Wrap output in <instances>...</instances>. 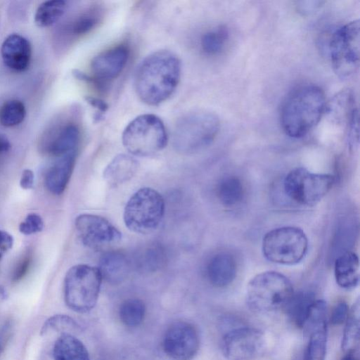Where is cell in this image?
I'll return each instance as SVG.
<instances>
[{
  "instance_id": "6da1fadb",
  "label": "cell",
  "mask_w": 360,
  "mask_h": 360,
  "mask_svg": "<svg viewBox=\"0 0 360 360\" xmlns=\"http://www.w3.org/2000/svg\"><path fill=\"white\" fill-rule=\"evenodd\" d=\"M181 62L173 52L160 50L146 56L137 67L134 86L145 103L158 105L174 93L180 80Z\"/></svg>"
},
{
  "instance_id": "7a4b0ae2",
  "label": "cell",
  "mask_w": 360,
  "mask_h": 360,
  "mask_svg": "<svg viewBox=\"0 0 360 360\" xmlns=\"http://www.w3.org/2000/svg\"><path fill=\"white\" fill-rule=\"evenodd\" d=\"M326 107L325 94L319 86L307 84L295 89L281 109L283 130L291 138L304 136L319 122Z\"/></svg>"
},
{
  "instance_id": "3957f363",
  "label": "cell",
  "mask_w": 360,
  "mask_h": 360,
  "mask_svg": "<svg viewBox=\"0 0 360 360\" xmlns=\"http://www.w3.org/2000/svg\"><path fill=\"white\" fill-rule=\"evenodd\" d=\"M293 293L292 285L285 276L267 271L257 274L249 281L245 302L255 312H270L285 307Z\"/></svg>"
},
{
  "instance_id": "277c9868",
  "label": "cell",
  "mask_w": 360,
  "mask_h": 360,
  "mask_svg": "<svg viewBox=\"0 0 360 360\" xmlns=\"http://www.w3.org/2000/svg\"><path fill=\"white\" fill-rule=\"evenodd\" d=\"M219 128L220 122L214 113L204 110L190 112L175 124L174 146L184 153L196 152L212 142Z\"/></svg>"
},
{
  "instance_id": "5b68a950",
  "label": "cell",
  "mask_w": 360,
  "mask_h": 360,
  "mask_svg": "<svg viewBox=\"0 0 360 360\" xmlns=\"http://www.w3.org/2000/svg\"><path fill=\"white\" fill-rule=\"evenodd\" d=\"M102 280L97 267L84 264L72 266L64 278V300L67 306L78 313L91 310L97 303Z\"/></svg>"
},
{
  "instance_id": "8992f818",
  "label": "cell",
  "mask_w": 360,
  "mask_h": 360,
  "mask_svg": "<svg viewBox=\"0 0 360 360\" xmlns=\"http://www.w3.org/2000/svg\"><path fill=\"white\" fill-rule=\"evenodd\" d=\"M124 148L140 157L153 155L162 150L167 143L164 123L153 114L141 115L131 120L123 131Z\"/></svg>"
},
{
  "instance_id": "52a82bcc",
  "label": "cell",
  "mask_w": 360,
  "mask_h": 360,
  "mask_svg": "<svg viewBox=\"0 0 360 360\" xmlns=\"http://www.w3.org/2000/svg\"><path fill=\"white\" fill-rule=\"evenodd\" d=\"M165 213L162 196L151 188H141L129 198L124 211V221L131 231L147 234L160 225Z\"/></svg>"
},
{
  "instance_id": "ba28073f",
  "label": "cell",
  "mask_w": 360,
  "mask_h": 360,
  "mask_svg": "<svg viewBox=\"0 0 360 360\" xmlns=\"http://www.w3.org/2000/svg\"><path fill=\"white\" fill-rule=\"evenodd\" d=\"M308 239L298 227L282 226L267 232L262 240L264 256L270 262L293 265L304 257Z\"/></svg>"
},
{
  "instance_id": "9c48e42d",
  "label": "cell",
  "mask_w": 360,
  "mask_h": 360,
  "mask_svg": "<svg viewBox=\"0 0 360 360\" xmlns=\"http://www.w3.org/2000/svg\"><path fill=\"white\" fill-rule=\"evenodd\" d=\"M359 20L347 22L333 34L330 44L332 67L340 78L353 76L359 67Z\"/></svg>"
},
{
  "instance_id": "30bf717a",
  "label": "cell",
  "mask_w": 360,
  "mask_h": 360,
  "mask_svg": "<svg viewBox=\"0 0 360 360\" xmlns=\"http://www.w3.org/2000/svg\"><path fill=\"white\" fill-rule=\"evenodd\" d=\"M335 178L329 174L313 173L304 167H297L285 176L283 187L285 194L303 205H314L331 189Z\"/></svg>"
},
{
  "instance_id": "8fae6325",
  "label": "cell",
  "mask_w": 360,
  "mask_h": 360,
  "mask_svg": "<svg viewBox=\"0 0 360 360\" xmlns=\"http://www.w3.org/2000/svg\"><path fill=\"white\" fill-rule=\"evenodd\" d=\"M264 333L255 328L241 327L228 332L222 338L221 350L229 360H253L267 350Z\"/></svg>"
},
{
  "instance_id": "7c38bea8",
  "label": "cell",
  "mask_w": 360,
  "mask_h": 360,
  "mask_svg": "<svg viewBox=\"0 0 360 360\" xmlns=\"http://www.w3.org/2000/svg\"><path fill=\"white\" fill-rule=\"evenodd\" d=\"M75 226L82 243L92 250H101L117 243L120 231L105 218L92 214H82L75 220Z\"/></svg>"
},
{
  "instance_id": "4fadbf2b",
  "label": "cell",
  "mask_w": 360,
  "mask_h": 360,
  "mask_svg": "<svg viewBox=\"0 0 360 360\" xmlns=\"http://www.w3.org/2000/svg\"><path fill=\"white\" fill-rule=\"evenodd\" d=\"M307 342L303 360H324L327 347V304L323 300L312 304L303 326Z\"/></svg>"
},
{
  "instance_id": "5bb4252c",
  "label": "cell",
  "mask_w": 360,
  "mask_h": 360,
  "mask_svg": "<svg viewBox=\"0 0 360 360\" xmlns=\"http://www.w3.org/2000/svg\"><path fill=\"white\" fill-rule=\"evenodd\" d=\"M162 347L166 355L173 360H191L200 347L198 330L189 322L176 321L166 330Z\"/></svg>"
},
{
  "instance_id": "9a60e30c",
  "label": "cell",
  "mask_w": 360,
  "mask_h": 360,
  "mask_svg": "<svg viewBox=\"0 0 360 360\" xmlns=\"http://www.w3.org/2000/svg\"><path fill=\"white\" fill-rule=\"evenodd\" d=\"M129 55V48L124 44L109 48L97 54L90 64L91 82L98 86L103 82L117 77L126 66Z\"/></svg>"
},
{
  "instance_id": "2e32d148",
  "label": "cell",
  "mask_w": 360,
  "mask_h": 360,
  "mask_svg": "<svg viewBox=\"0 0 360 360\" xmlns=\"http://www.w3.org/2000/svg\"><path fill=\"white\" fill-rule=\"evenodd\" d=\"M50 130L40 143L43 153L58 158L77 150L80 129L76 122L63 121Z\"/></svg>"
},
{
  "instance_id": "e0dca14e",
  "label": "cell",
  "mask_w": 360,
  "mask_h": 360,
  "mask_svg": "<svg viewBox=\"0 0 360 360\" xmlns=\"http://www.w3.org/2000/svg\"><path fill=\"white\" fill-rule=\"evenodd\" d=\"M1 56L4 63L8 68L16 72H23L30 66L32 46L25 37L18 34H11L1 44Z\"/></svg>"
},
{
  "instance_id": "ac0fdd59",
  "label": "cell",
  "mask_w": 360,
  "mask_h": 360,
  "mask_svg": "<svg viewBox=\"0 0 360 360\" xmlns=\"http://www.w3.org/2000/svg\"><path fill=\"white\" fill-rule=\"evenodd\" d=\"M77 157V150L58 160L49 168L45 175V185L54 195L63 193L72 176Z\"/></svg>"
},
{
  "instance_id": "d6986e66",
  "label": "cell",
  "mask_w": 360,
  "mask_h": 360,
  "mask_svg": "<svg viewBox=\"0 0 360 360\" xmlns=\"http://www.w3.org/2000/svg\"><path fill=\"white\" fill-rule=\"evenodd\" d=\"M236 260L226 252H220L213 256L206 269L209 282L217 288H223L231 284L236 278Z\"/></svg>"
},
{
  "instance_id": "ffe728a7",
  "label": "cell",
  "mask_w": 360,
  "mask_h": 360,
  "mask_svg": "<svg viewBox=\"0 0 360 360\" xmlns=\"http://www.w3.org/2000/svg\"><path fill=\"white\" fill-rule=\"evenodd\" d=\"M102 278L107 282L117 284L128 276L130 262L124 254L120 251H108L100 258L98 267Z\"/></svg>"
},
{
  "instance_id": "44dd1931",
  "label": "cell",
  "mask_w": 360,
  "mask_h": 360,
  "mask_svg": "<svg viewBox=\"0 0 360 360\" xmlns=\"http://www.w3.org/2000/svg\"><path fill=\"white\" fill-rule=\"evenodd\" d=\"M138 169L139 162L134 158L127 154H120L105 167L103 178L110 187H117L130 180Z\"/></svg>"
},
{
  "instance_id": "7402d4cb",
  "label": "cell",
  "mask_w": 360,
  "mask_h": 360,
  "mask_svg": "<svg viewBox=\"0 0 360 360\" xmlns=\"http://www.w3.org/2000/svg\"><path fill=\"white\" fill-rule=\"evenodd\" d=\"M338 285L347 290L354 288L359 281V260L356 254L346 252L339 256L334 266Z\"/></svg>"
},
{
  "instance_id": "603a6c76",
  "label": "cell",
  "mask_w": 360,
  "mask_h": 360,
  "mask_svg": "<svg viewBox=\"0 0 360 360\" xmlns=\"http://www.w3.org/2000/svg\"><path fill=\"white\" fill-rule=\"evenodd\" d=\"M103 11L101 7L89 6L68 22L64 31L72 38L80 37L94 30L101 20Z\"/></svg>"
},
{
  "instance_id": "cb8c5ba5",
  "label": "cell",
  "mask_w": 360,
  "mask_h": 360,
  "mask_svg": "<svg viewBox=\"0 0 360 360\" xmlns=\"http://www.w3.org/2000/svg\"><path fill=\"white\" fill-rule=\"evenodd\" d=\"M53 360H90L84 344L70 333H62L53 349Z\"/></svg>"
},
{
  "instance_id": "d4e9b609",
  "label": "cell",
  "mask_w": 360,
  "mask_h": 360,
  "mask_svg": "<svg viewBox=\"0 0 360 360\" xmlns=\"http://www.w3.org/2000/svg\"><path fill=\"white\" fill-rule=\"evenodd\" d=\"M315 300L314 295L309 291L293 293L285 306L290 321L297 326L303 328L309 309Z\"/></svg>"
},
{
  "instance_id": "484cf974",
  "label": "cell",
  "mask_w": 360,
  "mask_h": 360,
  "mask_svg": "<svg viewBox=\"0 0 360 360\" xmlns=\"http://www.w3.org/2000/svg\"><path fill=\"white\" fill-rule=\"evenodd\" d=\"M360 302L358 299L349 311L342 339L344 352L356 351L359 342Z\"/></svg>"
},
{
  "instance_id": "4316f807",
  "label": "cell",
  "mask_w": 360,
  "mask_h": 360,
  "mask_svg": "<svg viewBox=\"0 0 360 360\" xmlns=\"http://www.w3.org/2000/svg\"><path fill=\"white\" fill-rule=\"evenodd\" d=\"M166 263V254L158 244H151L139 251L135 257L137 269L144 272H154L162 268Z\"/></svg>"
},
{
  "instance_id": "83f0119b",
  "label": "cell",
  "mask_w": 360,
  "mask_h": 360,
  "mask_svg": "<svg viewBox=\"0 0 360 360\" xmlns=\"http://www.w3.org/2000/svg\"><path fill=\"white\" fill-rule=\"evenodd\" d=\"M217 194L219 201L224 206H235L243 198V184L238 177L233 176L224 177L218 184Z\"/></svg>"
},
{
  "instance_id": "f1b7e54d",
  "label": "cell",
  "mask_w": 360,
  "mask_h": 360,
  "mask_svg": "<svg viewBox=\"0 0 360 360\" xmlns=\"http://www.w3.org/2000/svg\"><path fill=\"white\" fill-rule=\"evenodd\" d=\"M66 2L63 0H49L40 4L34 14V22L40 27L55 24L64 14Z\"/></svg>"
},
{
  "instance_id": "f546056e",
  "label": "cell",
  "mask_w": 360,
  "mask_h": 360,
  "mask_svg": "<svg viewBox=\"0 0 360 360\" xmlns=\"http://www.w3.org/2000/svg\"><path fill=\"white\" fill-rule=\"evenodd\" d=\"M146 306L142 300L131 298L124 301L119 309V316L122 323L134 328L141 325L144 320Z\"/></svg>"
},
{
  "instance_id": "4dcf8cb0",
  "label": "cell",
  "mask_w": 360,
  "mask_h": 360,
  "mask_svg": "<svg viewBox=\"0 0 360 360\" xmlns=\"http://www.w3.org/2000/svg\"><path fill=\"white\" fill-rule=\"evenodd\" d=\"M229 37L228 30L224 26L207 31L200 39L202 51L207 55H217L224 50Z\"/></svg>"
},
{
  "instance_id": "1f68e13d",
  "label": "cell",
  "mask_w": 360,
  "mask_h": 360,
  "mask_svg": "<svg viewBox=\"0 0 360 360\" xmlns=\"http://www.w3.org/2000/svg\"><path fill=\"white\" fill-rule=\"evenodd\" d=\"M26 116L24 103L16 99L6 101L0 108V124L6 127L20 124Z\"/></svg>"
},
{
  "instance_id": "d6a6232c",
  "label": "cell",
  "mask_w": 360,
  "mask_h": 360,
  "mask_svg": "<svg viewBox=\"0 0 360 360\" xmlns=\"http://www.w3.org/2000/svg\"><path fill=\"white\" fill-rule=\"evenodd\" d=\"M56 330L70 333L80 330L79 326L71 317L64 314H56L48 319L44 323L41 333H46L49 330Z\"/></svg>"
},
{
  "instance_id": "836d02e7",
  "label": "cell",
  "mask_w": 360,
  "mask_h": 360,
  "mask_svg": "<svg viewBox=\"0 0 360 360\" xmlns=\"http://www.w3.org/2000/svg\"><path fill=\"white\" fill-rule=\"evenodd\" d=\"M44 229V221L37 213H30L19 224V231L24 235H32L41 232Z\"/></svg>"
},
{
  "instance_id": "e575fe53",
  "label": "cell",
  "mask_w": 360,
  "mask_h": 360,
  "mask_svg": "<svg viewBox=\"0 0 360 360\" xmlns=\"http://www.w3.org/2000/svg\"><path fill=\"white\" fill-rule=\"evenodd\" d=\"M349 311V309L346 302H340L336 304L331 311L330 317V323L334 326H338L345 323Z\"/></svg>"
},
{
  "instance_id": "d590c367",
  "label": "cell",
  "mask_w": 360,
  "mask_h": 360,
  "mask_svg": "<svg viewBox=\"0 0 360 360\" xmlns=\"http://www.w3.org/2000/svg\"><path fill=\"white\" fill-rule=\"evenodd\" d=\"M31 261L30 255L24 256L19 260L13 271L11 276L13 282H18L25 276L30 267Z\"/></svg>"
},
{
  "instance_id": "8d00e7d4",
  "label": "cell",
  "mask_w": 360,
  "mask_h": 360,
  "mask_svg": "<svg viewBox=\"0 0 360 360\" xmlns=\"http://www.w3.org/2000/svg\"><path fill=\"white\" fill-rule=\"evenodd\" d=\"M13 238L8 232L0 230V260L12 248Z\"/></svg>"
},
{
  "instance_id": "74e56055",
  "label": "cell",
  "mask_w": 360,
  "mask_h": 360,
  "mask_svg": "<svg viewBox=\"0 0 360 360\" xmlns=\"http://www.w3.org/2000/svg\"><path fill=\"white\" fill-rule=\"evenodd\" d=\"M34 174L30 169H25L22 171L20 179V186L25 190L31 189L34 186Z\"/></svg>"
},
{
  "instance_id": "f35d334b",
  "label": "cell",
  "mask_w": 360,
  "mask_h": 360,
  "mask_svg": "<svg viewBox=\"0 0 360 360\" xmlns=\"http://www.w3.org/2000/svg\"><path fill=\"white\" fill-rule=\"evenodd\" d=\"M12 326L10 322L5 323L0 328V354L4 349L11 333Z\"/></svg>"
},
{
  "instance_id": "ab89813d",
  "label": "cell",
  "mask_w": 360,
  "mask_h": 360,
  "mask_svg": "<svg viewBox=\"0 0 360 360\" xmlns=\"http://www.w3.org/2000/svg\"><path fill=\"white\" fill-rule=\"evenodd\" d=\"M86 101L101 112H105L108 108V104L105 101L97 98L87 96L86 97Z\"/></svg>"
},
{
  "instance_id": "60d3db41",
  "label": "cell",
  "mask_w": 360,
  "mask_h": 360,
  "mask_svg": "<svg viewBox=\"0 0 360 360\" xmlns=\"http://www.w3.org/2000/svg\"><path fill=\"white\" fill-rule=\"evenodd\" d=\"M11 149V143L8 139L4 135L0 134V158L5 155Z\"/></svg>"
},
{
  "instance_id": "b9f144b4",
  "label": "cell",
  "mask_w": 360,
  "mask_h": 360,
  "mask_svg": "<svg viewBox=\"0 0 360 360\" xmlns=\"http://www.w3.org/2000/svg\"><path fill=\"white\" fill-rule=\"evenodd\" d=\"M346 354L342 357L341 360H359L356 354V351L345 352Z\"/></svg>"
},
{
  "instance_id": "7bdbcfd3",
  "label": "cell",
  "mask_w": 360,
  "mask_h": 360,
  "mask_svg": "<svg viewBox=\"0 0 360 360\" xmlns=\"http://www.w3.org/2000/svg\"><path fill=\"white\" fill-rule=\"evenodd\" d=\"M0 295L4 298L6 296V290L3 286H0Z\"/></svg>"
}]
</instances>
